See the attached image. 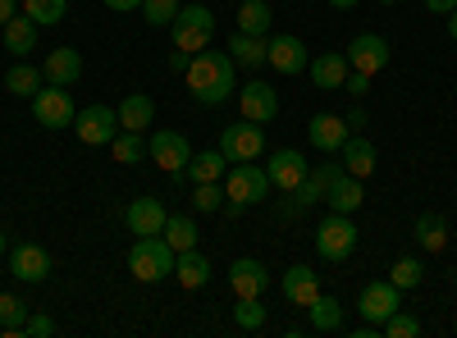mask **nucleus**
Masks as SVG:
<instances>
[{
  "instance_id": "1",
  "label": "nucleus",
  "mask_w": 457,
  "mask_h": 338,
  "mask_svg": "<svg viewBox=\"0 0 457 338\" xmlns=\"http://www.w3.org/2000/svg\"><path fill=\"white\" fill-rule=\"evenodd\" d=\"M183 78H187L193 101L224 105L228 96H234V87H238V64H234V55H228V51H197Z\"/></svg>"
},
{
  "instance_id": "2",
  "label": "nucleus",
  "mask_w": 457,
  "mask_h": 338,
  "mask_svg": "<svg viewBox=\"0 0 457 338\" xmlns=\"http://www.w3.org/2000/svg\"><path fill=\"white\" fill-rule=\"evenodd\" d=\"M174 260H179V251L165 243V234L133 238V247H129V270H133V279H142V284L174 279Z\"/></svg>"
},
{
  "instance_id": "3",
  "label": "nucleus",
  "mask_w": 457,
  "mask_h": 338,
  "mask_svg": "<svg viewBox=\"0 0 457 338\" xmlns=\"http://www.w3.org/2000/svg\"><path fill=\"white\" fill-rule=\"evenodd\" d=\"M174 46L179 51H206L211 46V37H215V14L206 10V5H183L179 14H174Z\"/></svg>"
},
{
  "instance_id": "4",
  "label": "nucleus",
  "mask_w": 457,
  "mask_h": 338,
  "mask_svg": "<svg viewBox=\"0 0 457 338\" xmlns=\"http://www.w3.org/2000/svg\"><path fill=\"white\" fill-rule=\"evenodd\" d=\"M316 251H320L325 260H348V256L357 251V224H353V215L329 210V215L320 219V229H316Z\"/></svg>"
},
{
  "instance_id": "5",
  "label": "nucleus",
  "mask_w": 457,
  "mask_h": 338,
  "mask_svg": "<svg viewBox=\"0 0 457 338\" xmlns=\"http://www.w3.org/2000/svg\"><path fill=\"white\" fill-rule=\"evenodd\" d=\"M224 197H234L238 206H256L270 197V174H265L256 161H238L234 169H228V187Z\"/></svg>"
},
{
  "instance_id": "6",
  "label": "nucleus",
  "mask_w": 457,
  "mask_h": 338,
  "mask_svg": "<svg viewBox=\"0 0 457 338\" xmlns=\"http://www.w3.org/2000/svg\"><path fill=\"white\" fill-rule=\"evenodd\" d=\"M32 115H37V124L42 128H73V120H79V110H73V96H69V87H42L32 96Z\"/></svg>"
},
{
  "instance_id": "7",
  "label": "nucleus",
  "mask_w": 457,
  "mask_h": 338,
  "mask_svg": "<svg viewBox=\"0 0 457 338\" xmlns=\"http://www.w3.org/2000/svg\"><path fill=\"white\" fill-rule=\"evenodd\" d=\"M73 133H79L83 146H110L114 133H120V110L110 105H87L79 120H73Z\"/></svg>"
},
{
  "instance_id": "8",
  "label": "nucleus",
  "mask_w": 457,
  "mask_h": 338,
  "mask_svg": "<svg viewBox=\"0 0 457 338\" xmlns=\"http://www.w3.org/2000/svg\"><path fill=\"white\" fill-rule=\"evenodd\" d=\"M220 152H224L228 161H261V156H265V133H261V124H252V120L228 124V128L220 133Z\"/></svg>"
},
{
  "instance_id": "9",
  "label": "nucleus",
  "mask_w": 457,
  "mask_h": 338,
  "mask_svg": "<svg viewBox=\"0 0 457 338\" xmlns=\"http://www.w3.org/2000/svg\"><path fill=\"white\" fill-rule=\"evenodd\" d=\"M398 307H403V288H398V284H389V279L366 284V288H361V297H357V311H361V320H370V325H385Z\"/></svg>"
},
{
  "instance_id": "10",
  "label": "nucleus",
  "mask_w": 457,
  "mask_h": 338,
  "mask_svg": "<svg viewBox=\"0 0 457 338\" xmlns=\"http://www.w3.org/2000/svg\"><path fill=\"white\" fill-rule=\"evenodd\" d=\"M348 64H353V73H366V78H375L379 69L389 64V42L385 37H375V32H361V37H353L348 42Z\"/></svg>"
},
{
  "instance_id": "11",
  "label": "nucleus",
  "mask_w": 457,
  "mask_h": 338,
  "mask_svg": "<svg viewBox=\"0 0 457 338\" xmlns=\"http://www.w3.org/2000/svg\"><path fill=\"white\" fill-rule=\"evenodd\" d=\"M146 156H156V165H161L165 174H179V169H187V161H193V146L183 142V133L161 128L156 137L146 142Z\"/></svg>"
},
{
  "instance_id": "12",
  "label": "nucleus",
  "mask_w": 457,
  "mask_h": 338,
  "mask_svg": "<svg viewBox=\"0 0 457 338\" xmlns=\"http://www.w3.org/2000/svg\"><path fill=\"white\" fill-rule=\"evenodd\" d=\"M265 174H270V187H279V193H297L302 178H307V161H302V152H293V146H279V152L265 161Z\"/></svg>"
},
{
  "instance_id": "13",
  "label": "nucleus",
  "mask_w": 457,
  "mask_h": 338,
  "mask_svg": "<svg viewBox=\"0 0 457 338\" xmlns=\"http://www.w3.org/2000/svg\"><path fill=\"white\" fill-rule=\"evenodd\" d=\"M10 275L23 279V284H46V275H51V251L37 247V243H19V247L10 251Z\"/></svg>"
},
{
  "instance_id": "14",
  "label": "nucleus",
  "mask_w": 457,
  "mask_h": 338,
  "mask_svg": "<svg viewBox=\"0 0 457 338\" xmlns=\"http://www.w3.org/2000/svg\"><path fill=\"white\" fill-rule=\"evenodd\" d=\"M265 64H270L275 73H302L312 60H307V46L297 42V37H288V32H279V37H270V42H265Z\"/></svg>"
},
{
  "instance_id": "15",
  "label": "nucleus",
  "mask_w": 457,
  "mask_h": 338,
  "mask_svg": "<svg viewBox=\"0 0 457 338\" xmlns=\"http://www.w3.org/2000/svg\"><path fill=\"white\" fill-rule=\"evenodd\" d=\"M165 219H170V210H165L161 197H137V202H129V210H124L129 234H137V238H146V234H165Z\"/></svg>"
},
{
  "instance_id": "16",
  "label": "nucleus",
  "mask_w": 457,
  "mask_h": 338,
  "mask_svg": "<svg viewBox=\"0 0 457 338\" xmlns=\"http://www.w3.org/2000/svg\"><path fill=\"white\" fill-rule=\"evenodd\" d=\"M238 110H243V120H252V124H270L279 115V96H275V87H265L256 78V83H247L238 92Z\"/></svg>"
},
{
  "instance_id": "17",
  "label": "nucleus",
  "mask_w": 457,
  "mask_h": 338,
  "mask_svg": "<svg viewBox=\"0 0 457 338\" xmlns=\"http://www.w3.org/2000/svg\"><path fill=\"white\" fill-rule=\"evenodd\" d=\"M265 288H270V275H265L261 260L243 256V260L228 266V293L234 297H265Z\"/></svg>"
},
{
  "instance_id": "18",
  "label": "nucleus",
  "mask_w": 457,
  "mask_h": 338,
  "mask_svg": "<svg viewBox=\"0 0 457 338\" xmlns=\"http://www.w3.org/2000/svg\"><path fill=\"white\" fill-rule=\"evenodd\" d=\"M42 78L51 83V87H73L83 78V55L73 51V46H55L51 55H46V64H42Z\"/></svg>"
},
{
  "instance_id": "19",
  "label": "nucleus",
  "mask_w": 457,
  "mask_h": 338,
  "mask_svg": "<svg viewBox=\"0 0 457 338\" xmlns=\"http://www.w3.org/2000/svg\"><path fill=\"white\" fill-rule=\"evenodd\" d=\"M307 137H312L316 152L338 156V146L353 137V128H348V120H343V115H316V120L307 124Z\"/></svg>"
},
{
  "instance_id": "20",
  "label": "nucleus",
  "mask_w": 457,
  "mask_h": 338,
  "mask_svg": "<svg viewBox=\"0 0 457 338\" xmlns=\"http://www.w3.org/2000/svg\"><path fill=\"white\" fill-rule=\"evenodd\" d=\"M307 69H312V78H316L320 92H338L343 83H348V73H353V64H348V55H343V51H325Z\"/></svg>"
},
{
  "instance_id": "21",
  "label": "nucleus",
  "mask_w": 457,
  "mask_h": 338,
  "mask_svg": "<svg viewBox=\"0 0 457 338\" xmlns=\"http://www.w3.org/2000/svg\"><path fill=\"white\" fill-rule=\"evenodd\" d=\"M343 174V161H325L320 169H307V178H302V187H297V206L307 210V206H316V202H325V193H329V183Z\"/></svg>"
},
{
  "instance_id": "22",
  "label": "nucleus",
  "mask_w": 457,
  "mask_h": 338,
  "mask_svg": "<svg viewBox=\"0 0 457 338\" xmlns=\"http://www.w3.org/2000/svg\"><path fill=\"white\" fill-rule=\"evenodd\" d=\"M361 202H366V193H361V178H353L348 169H343V174L329 183V193H325V206H329V210H338V215H353V210H361Z\"/></svg>"
},
{
  "instance_id": "23",
  "label": "nucleus",
  "mask_w": 457,
  "mask_h": 338,
  "mask_svg": "<svg viewBox=\"0 0 457 338\" xmlns=\"http://www.w3.org/2000/svg\"><path fill=\"white\" fill-rule=\"evenodd\" d=\"M284 297L293 307H312L316 297H320V279H316V270L312 266H293V270H284Z\"/></svg>"
},
{
  "instance_id": "24",
  "label": "nucleus",
  "mask_w": 457,
  "mask_h": 338,
  "mask_svg": "<svg viewBox=\"0 0 457 338\" xmlns=\"http://www.w3.org/2000/svg\"><path fill=\"white\" fill-rule=\"evenodd\" d=\"M338 161H343V169H348L353 178H370L379 156H375V146L366 137H348V142L338 146Z\"/></svg>"
},
{
  "instance_id": "25",
  "label": "nucleus",
  "mask_w": 457,
  "mask_h": 338,
  "mask_svg": "<svg viewBox=\"0 0 457 338\" xmlns=\"http://www.w3.org/2000/svg\"><path fill=\"white\" fill-rule=\"evenodd\" d=\"M151 124H156V101H151L146 92H133L120 101V128H133V133H146Z\"/></svg>"
},
{
  "instance_id": "26",
  "label": "nucleus",
  "mask_w": 457,
  "mask_h": 338,
  "mask_svg": "<svg viewBox=\"0 0 457 338\" xmlns=\"http://www.w3.org/2000/svg\"><path fill=\"white\" fill-rule=\"evenodd\" d=\"M174 279L193 293V288H206L211 284V260L193 247V251H179V260H174Z\"/></svg>"
},
{
  "instance_id": "27",
  "label": "nucleus",
  "mask_w": 457,
  "mask_h": 338,
  "mask_svg": "<svg viewBox=\"0 0 457 338\" xmlns=\"http://www.w3.org/2000/svg\"><path fill=\"white\" fill-rule=\"evenodd\" d=\"M0 32H5V51H14V55H32V51H37V32H42V23H32L28 14H14Z\"/></svg>"
},
{
  "instance_id": "28",
  "label": "nucleus",
  "mask_w": 457,
  "mask_h": 338,
  "mask_svg": "<svg viewBox=\"0 0 457 338\" xmlns=\"http://www.w3.org/2000/svg\"><path fill=\"white\" fill-rule=\"evenodd\" d=\"M411 238L421 243L426 251H444V247H448V219H444V215H435V210L416 215V224H411Z\"/></svg>"
},
{
  "instance_id": "29",
  "label": "nucleus",
  "mask_w": 457,
  "mask_h": 338,
  "mask_svg": "<svg viewBox=\"0 0 457 338\" xmlns=\"http://www.w3.org/2000/svg\"><path fill=\"white\" fill-rule=\"evenodd\" d=\"M228 174V156L220 152V146H215V152H197L193 161H187V178H193V183H220Z\"/></svg>"
},
{
  "instance_id": "30",
  "label": "nucleus",
  "mask_w": 457,
  "mask_h": 338,
  "mask_svg": "<svg viewBox=\"0 0 457 338\" xmlns=\"http://www.w3.org/2000/svg\"><path fill=\"white\" fill-rule=\"evenodd\" d=\"M265 42H270V37L234 32V37H228V55H234V64H243V69H261L265 64Z\"/></svg>"
},
{
  "instance_id": "31",
  "label": "nucleus",
  "mask_w": 457,
  "mask_h": 338,
  "mask_svg": "<svg viewBox=\"0 0 457 338\" xmlns=\"http://www.w3.org/2000/svg\"><path fill=\"white\" fill-rule=\"evenodd\" d=\"M307 311H312V329L316 334H343V302H338V297H325L320 293Z\"/></svg>"
},
{
  "instance_id": "32",
  "label": "nucleus",
  "mask_w": 457,
  "mask_h": 338,
  "mask_svg": "<svg viewBox=\"0 0 457 338\" xmlns=\"http://www.w3.org/2000/svg\"><path fill=\"white\" fill-rule=\"evenodd\" d=\"M270 0H243V10H238V32L247 37H265L270 32Z\"/></svg>"
},
{
  "instance_id": "33",
  "label": "nucleus",
  "mask_w": 457,
  "mask_h": 338,
  "mask_svg": "<svg viewBox=\"0 0 457 338\" xmlns=\"http://www.w3.org/2000/svg\"><path fill=\"white\" fill-rule=\"evenodd\" d=\"M23 320H28V302L14 293H0V334L5 338H23Z\"/></svg>"
},
{
  "instance_id": "34",
  "label": "nucleus",
  "mask_w": 457,
  "mask_h": 338,
  "mask_svg": "<svg viewBox=\"0 0 457 338\" xmlns=\"http://www.w3.org/2000/svg\"><path fill=\"white\" fill-rule=\"evenodd\" d=\"M165 243H170L174 251H193V247H197V224H193V215H170V219H165Z\"/></svg>"
},
{
  "instance_id": "35",
  "label": "nucleus",
  "mask_w": 457,
  "mask_h": 338,
  "mask_svg": "<svg viewBox=\"0 0 457 338\" xmlns=\"http://www.w3.org/2000/svg\"><path fill=\"white\" fill-rule=\"evenodd\" d=\"M42 69H37V64H14L10 73H5V87L14 92V96H37V92H42Z\"/></svg>"
},
{
  "instance_id": "36",
  "label": "nucleus",
  "mask_w": 457,
  "mask_h": 338,
  "mask_svg": "<svg viewBox=\"0 0 457 338\" xmlns=\"http://www.w3.org/2000/svg\"><path fill=\"white\" fill-rule=\"evenodd\" d=\"M23 14L32 23H42V28H55L69 14V0H23Z\"/></svg>"
},
{
  "instance_id": "37",
  "label": "nucleus",
  "mask_w": 457,
  "mask_h": 338,
  "mask_svg": "<svg viewBox=\"0 0 457 338\" xmlns=\"http://www.w3.org/2000/svg\"><path fill=\"white\" fill-rule=\"evenodd\" d=\"M110 152H114V161H120V165H137V161L146 156V137L133 133V128H124V133H114Z\"/></svg>"
},
{
  "instance_id": "38",
  "label": "nucleus",
  "mask_w": 457,
  "mask_h": 338,
  "mask_svg": "<svg viewBox=\"0 0 457 338\" xmlns=\"http://www.w3.org/2000/svg\"><path fill=\"white\" fill-rule=\"evenodd\" d=\"M234 325H238L243 334L265 329V297H238V307H234Z\"/></svg>"
},
{
  "instance_id": "39",
  "label": "nucleus",
  "mask_w": 457,
  "mask_h": 338,
  "mask_svg": "<svg viewBox=\"0 0 457 338\" xmlns=\"http://www.w3.org/2000/svg\"><path fill=\"white\" fill-rule=\"evenodd\" d=\"M193 210H202V215L224 210V187L220 183H193Z\"/></svg>"
},
{
  "instance_id": "40",
  "label": "nucleus",
  "mask_w": 457,
  "mask_h": 338,
  "mask_svg": "<svg viewBox=\"0 0 457 338\" xmlns=\"http://www.w3.org/2000/svg\"><path fill=\"white\" fill-rule=\"evenodd\" d=\"M379 334H385V338H416V334H421V320H416L411 311H394L385 325H379Z\"/></svg>"
},
{
  "instance_id": "41",
  "label": "nucleus",
  "mask_w": 457,
  "mask_h": 338,
  "mask_svg": "<svg viewBox=\"0 0 457 338\" xmlns=\"http://www.w3.org/2000/svg\"><path fill=\"white\" fill-rule=\"evenodd\" d=\"M179 10H183L179 0H142V19H146L151 28H170Z\"/></svg>"
},
{
  "instance_id": "42",
  "label": "nucleus",
  "mask_w": 457,
  "mask_h": 338,
  "mask_svg": "<svg viewBox=\"0 0 457 338\" xmlns=\"http://www.w3.org/2000/svg\"><path fill=\"white\" fill-rule=\"evenodd\" d=\"M426 279V270H421V260H411V256H403V260H394V270H389V284H398L403 293L407 288H416Z\"/></svg>"
},
{
  "instance_id": "43",
  "label": "nucleus",
  "mask_w": 457,
  "mask_h": 338,
  "mask_svg": "<svg viewBox=\"0 0 457 338\" xmlns=\"http://www.w3.org/2000/svg\"><path fill=\"white\" fill-rule=\"evenodd\" d=\"M55 334V320L51 316H28L23 320V338H51Z\"/></svg>"
},
{
  "instance_id": "44",
  "label": "nucleus",
  "mask_w": 457,
  "mask_h": 338,
  "mask_svg": "<svg viewBox=\"0 0 457 338\" xmlns=\"http://www.w3.org/2000/svg\"><path fill=\"white\" fill-rule=\"evenodd\" d=\"M343 92H353L357 101L370 92V78H366V73H348V83H343Z\"/></svg>"
},
{
  "instance_id": "45",
  "label": "nucleus",
  "mask_w": 457,
  "mask_h": 338,
  "mask_svg": "<svg viewBox=\"0 0 457 338\" xmlns=\"http://www.w3.org/2000/svg\"><path fill=\"white\" fill-rule=\"evenodd\" d=\"M187 64H193V55L174 46V55H170V69H174V73H187Z\"/></svg>"
},
{
  "instance_id": "46",
  "label": "nucleus",
  "mask_w": 457,
  "mask_h": 338,
  "mask_svg": "<svg viewBox=\"0 0 457 338\" xmlns=\"http://www.w3.org/2000/svg\"><path fill=\"white\" fill-rule=\"evenodd\" d=\"M343 120H348V128L357 133V128H366V110H361V105H353V110H348V115H343Z\"/></svg>"
},
{
  "instance_id": "47",
  "label": "nucleus",
  "mask_w": 457,
  "mask_h": 338,
  "mask_svg": "<svg viewBox=\"0 0 457 338\" xmlns=\"http://www.w3.org/2000/svg\"><path fill=\"white\" fill-rule=\"evenodd\" d=\"M421 5H426L430 14H448V10H457V0H421Z\"/></svg>"
},
{
  "instance_id": "48",
  "label": "nucleus",
  "mask_w": 457,
  "mask_h": 338,
  "mask_svg": "<svg viewBox=\"0 0 457 338\" xmlns=\"http://www.w3.org/2000/svg\"><path fill=\"white\" fill-rule=\"evenodd\" d=\"M114 14H129V10H142V0H105Z\"/></svg>"
},
{
  "instance_id": "49",
  "label": "nucleus",
  "mask_w": 457,
  "mask_h": 338,
  "mask_svg": "<svg viewBox=\"0 0 457 338\" xmlns=\"http://www.w3.org/2000/svg\"><path fill=\"white\" fill-rule=\"evenodd\" d=\"M353 338H379V325H370V320H361V325L353 329Z\"/></svg>"
},
{
  "instance_id": "50",
  "label": "nucleus",
  "mask_w": 457,
  "mask_h": 338,
  "mask_svg": "<svg viewBox=\"0 0 457 338\" xmlns=\"http://www.w3.org/2000/svg\"><path fill=\"white\" fill-rule=\"evenodd\" d=\"M14 14H19V10H14V0H0V28H5Z\"/></svg>"
},
{
  "instance_id": "51",
  "label": "nucleus",
  "mask_w": 457,
  "mask_h": 338,
  "mask_svg": "<svg viewBox=\"0 0 457 338\" xmlns=\"http://www.w3.org/2000/svg\"><path fill=\"white\" fill-rule=\"evenodd\" d=\"M444 19H448V37H453V42H457V10H448Z\"/></svg>"
},
{
  "instance_id": "52",
  "label": "nucleus",
  "mask_w": 457,
  "mask_h": 338,
  "mask_svg": "<svg viewBox=\"0 0 457 338\" xmlns=\"http://www.w3.org/2000/svg\"><path fill=\"white\" fill-rule=\"evenodd\" d=\"M334 10H353V5H361V0H329Z\"/></svg>"
},
{
  "instance_id": "53",
  "label": "nucleus",
  "mask_w": 457,
  "mask_h": 338,
  "mask_svg": "<svg viewBox=\"0 0 457 338\" xmlns=\"http://www.w3.org/2000/svg\"><path fill=\"white\" fill-rule=\"evenodd\" d=\"M5 247H10V243H5V234H0V260H5Z\"/></svg>"
},
{
  "instance_id": "54",
  "label": "nucleus",
  "mask_w": 457,
  "mask_h": 338,
  "mask_svg": "<svg viewBox=\"0 0 457 338\" xmlns=\"http://www.w3.org/2000/svg\"><path fill=\"white\" fill-rule=\"evenodd\" d=\"M379 5H398V0H379Z\"/></svg>"
}]
</instances>
